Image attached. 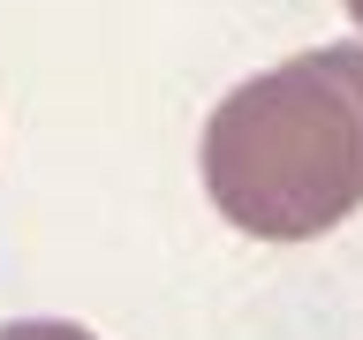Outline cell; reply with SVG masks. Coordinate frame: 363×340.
<instances>
[{
    "mask_svg": "<svg viewBox=\"0 0 363 340\" xmlns=\"http://www.w3.org/2000/svg\"><path fill=\"white\" fill-rule=\"evenodd\" d=\"M204 189L257 242H311L363 204V38L235 84L204 121Z\"/></svg>",
    "mask_w": 363,
    "mask_h": 340,
    "instance_id": "1",
    "label": "cell"
},
{
    "mask_svg": "<svg viewBox=\"0 0 363 340\" xmlns=\"http://www.w3.org/2000/svg\"><path fill=\"white\" fill-rule=\"evenodd\" d=\"M0 340H91L84 325H61V317H30V325H8Z\"/></svg>",
    "mask_w": 363,
    "mask_h": 340,
    "instance_id": "2",
    "label": "cell"
},
{
    "mask_svg": "<svg viewBox=\"0 0 363 340\" xmlns=\"http://www.w3.org/2000/svg\"><path fill=\"white\" fill-rule=\"evenodd\" d=\"M348 16H356V23H363V0H348Z\"/></svg>",
    "mask_w": 363,
    "mask_h": 340,
    "instance_id": "3",
    "label": "cell"
}]
</instances>
